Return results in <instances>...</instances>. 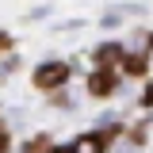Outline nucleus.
I'll return each instance as SVG.
<instances>
[{
    "label": "nucleus",
    "instance_id": "5",
    "mask_svg": "<svg viewBox=\"0 0 153 153\" xmlns=\"http://www.w3.org/2000/svg\"><path fill=\"white\" fill-rule=\"evenodd\" d=\"M123 69H126V73H142V69H146V57H138V54H130V57H126V61H123Z\"/></svg>",
    "mask_w": 153,
    "mask_h": 153
},
{
    "label": "nucleus",
    "instance_id": "6",
    "mask_svg": "<svg viewBox=\"0 0 153 153\" xmlns=\"http://www.w3.org/2000/svg\"><path fill=\"white\" fill-rule=\"evenodd\" d=\"M4 149H8V134L0 130V153H4Z\"/></svg>",
    "mask_w": 153,
    "mask_h": 153
},
{
    "label": "nucleus",
    "instance_id": "4",
    "mask_svg": "<svg viewBox=\"0 0 153 153\" xmlns=\"http://www.w3.org/2000/svg\"><path fill=\"white\" fill-rule=\"evenodd\" d=\"M119 57H123V50H119L115 42H111V46H100V50H96V61H100V69H111Z\"/></svg>",
    "mask_w": 153,
    "mask_h": 153
},
{
    "label": "nucleus",
    "instance_id": "7",
    "mask_svg": "<svg viewBox=\"0 0 153 153\" xmlns=\"http://www.w3.org/2000/svg\"><path fill=\"white\" fill-rule=\"evenodd\" d=\"M146 103H153V84H149V88H146Z\"/></svg>",
    "mask_w": 153,
    "mask_h": 153
},
{
    "label": "nucleus",
    "instance_id": "2",
    "mask_svg": "<svg viewBox=\"0 0 153 153\" xmlns=\"http://www.w3.org/2000/svg\"><path fill=\"white\" fill-rule=\"evenodd\" d=\"M111 88H115V73L111 69H96V73L88 76V92L92 96H107Z\"/></svg>",
    "mask_w": 153,
    "mask_h": 153
},
{
    "label": "nucleus",
    "instance_id": "3",
    "mask_svg": "<svg viewBox=\"0 0 153 153\" xmlns=\"http://www.w3.org/2000/svg\"><path fill=\"white\" fill-rule=\"evenodd\" d=\"M107 149V138L103 134H84V138H76L73 153H103Z\"/></svg>",
    "mask_w": 153,
    "mask_h": 153
},
{
    "label": "nucleus",
    "instance_id": "1",
    "mask_svg": "<svg viewBox=\"0 0 153 153\" xmlns=\"http://www.w3.org/2000/svg\"><path fill=\"white\" fill-rule=\"evenodd\" d=\"M65 76H69V65H65V61H46L42 69H35V84L50 92L57 84H65Z\"/></svg>",
    "mask_w": 153,
    "mask_h": 153
},
{
    "label": "nucleus",
    "instance_id": "8",
    "mask_svg": "<svg viewBox=\"0 0 153 153\" xmlns=\"http://www.w3.org/2000/svg\"><path fill=\"white\" fill-rule=\"evenodd\" d=\"M50 153H73V149H50Z\"/></svg>",
    "mask_w": 153,
    "mask_h": 153
}]
</instances>
